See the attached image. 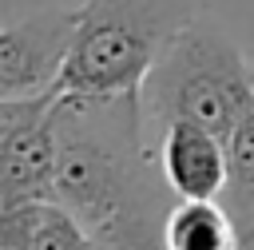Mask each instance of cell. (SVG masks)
I'll return each mask as SVG.
<instances>
[{"mask_svg":"<svg viewBox=\"0 0 254 250\" xmlns=\"http://www.w3.org/2000/svg\"><path fill=\"white\" fill-rule=\"evenodd\" d=\"M56 202L87 234L119 250H167V218L179 206L151 143L139 91L56 95Z\"/></svg>","mask_w":254,"mask_h":250,"instance_id":"obj_1","label":"cell"},{"mask_svg":"<svg viewBox=\"0 0 254 250\" xmlns=\"http://www.w3.org/2000/svg\"><path fill=\"white\" fill-rule=\"evenodd\" d=\"M139 99L151 143L179 119L230 139V131L254 111V67L226 32L198 16L167 44L143 79Z\"/></svg>","mask_w":254,"mask_h":250,"instance_id":"obj_2","label":"cell"},{"mask_svg":"<svg viewBox=\"0 0 254 250\" xmlns=\"http://www.w3.org/2000/svg\"><path fill=\"white\" fill-rule=\"evenodd\" d=\"M194 0H83L60 95L139 91L167 44L190 24Z\"/></svg>","mask_w":254,"mask_h":250,"instance_id":"obj_3","label":"cell"},{"mask_svg":"<svg viewBox=\"0 0 254 250\" xmlns=\"http://www.w3.org/2000/svg\"><path fill=\"white\" fill-rule=\"evenodd\" d=\"M56 95L0 99V206L56 202Z\"/></svg>","mask_w":254,"mask_h":250,"instance_id":"obj_4","label":"cell"},{"mask_svg":"<svg viewBox=\"0 0 254 250\" xmlns=\"http://www.w3.org/2000/svg\"><path fill=\"white\" fill-rule=\"evenodd\" d=\"M79 8H48L4 24L0 32V99L52 95L71 56Z\"/></svg>","mask_w":254,"mask_h":250,"instance_id":"obj_5","label":"cell"},{"mask_svg":"<svg viewBox=\"0 0 254 250\" xmlns=\"http://www.w3.org/2000/svg\"><path fill=\"white\" fill-rule=\"evenodd\" d=\"M155 147H159L163 175L179 198H222L226 171H230V151L222 135L179 119L155 139Z\"/></svg>","mask_w":254,"mask_h":250,"instance_id":"obj_6","label":"cell"},{"mask_svg":"<svg viewBox=\"0 0 254 250\" xmlns=\"http://www.w3.org/2000/svg\"><path fill=\"white\" fill-rule=\"evenodd\" d=\"M167 250H238L234 218L222 198H179L167 218Z\"/></svg>","mask_w":254,"mask_h":250,"instance_id":"obj_7","label":"cell"},{"mask_svg":"<svg viewBox=\"0 0 254 250\" xmlns=\"http://www.w3.org/2000/svg\"><path fill=\"white\" fill-rule=\"evenodd\" d=\"M226 151H230V171L222 187V206L234 218L238 250H254V111L230 131Z\"/></svg>","mask_w":254,"mask_h":250,"instance_id":"obj_8","label":"cell"},{"mask_svg":"<svg viewBox=\"0 0 254 250\" xmlns=\"http://www.w3.org/2000/svg\"><path fill=\"white\" fill-rule=\"evenodd\" d=\"M91 242H95V234H87L71 210H64L60 202L44 206V218L36 230V250H91Z\"/></svg>","mask_w":254,"mask_h":250,"instance_id":"obj_9","label":"cell"},{"mask_svg":"<svg viewBox=\"0 0 254 250\" xmlns=\"http://www.w3.org/2000/svg\"><path fill=\"white\" fill-rule=\"evenodd\" d=\"M48 202L0 206V250H36V230Z\"/></svg>","mask_w":254,"mask_h":250,"instance_id":"obj_10","label":"cell"},{"mask_svg":"<svg viewBox=\"0 0 254 250\" xmlns=\"http://www.w3.org/2000/svg\"><path fill=\"white\" fill-rule=\"evenodd\" d=\"M91 250H119V246H111V242H99V238H95V242H91Z\"/></svg>","mask_w":254,"mask_h":250,"instance_id":"obj_11","label":"cell"}]
</instances>
